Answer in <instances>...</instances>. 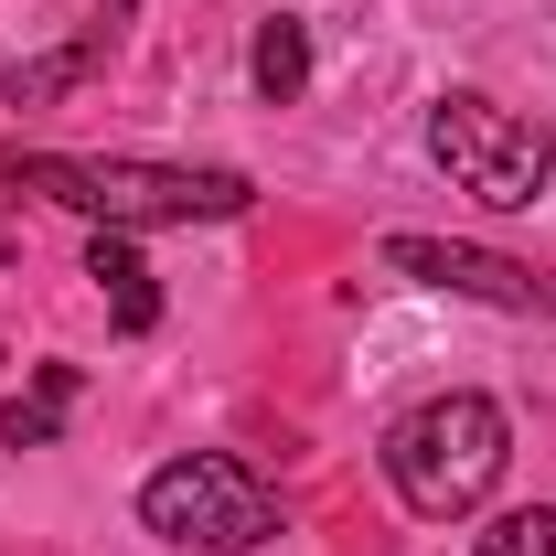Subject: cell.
Masks as SVG:
<instances>
[{"instance_id":"cell-6","label":"cell","mask_w":556,"mask_h":556,"mask_svg":"<svg viewBox=\"0 0 556 556\" xmlns=\"http://www.w3.org/2000/svg\"><path fill=\"white\" fill-rule=\"evenodd\" d=\"M86 278L108 289L118 332H150V321H161V289H150V268H139V247H129V236H108V225H97V247H86Z\"/></svg>"},{"instance_id":"cell-8","label":"cell","mask_w":556,"mask_h":556,"mask_svg":"<svg viewBox=\"0 0 556 556\" xmlns=\"http://www.w3.org/2000/svg\"><path fill=\"white\" fill-rule=\"evenodd\" d=\"M75 386H86L75 364H43V375H33V396H22V407H0V450H54V439H65Z\"/></svg>"},{"instance_id":"cell-10","label":"cell","mask_w":556,"mask_h":556,"mask_svg":"<svg viewBox=\"0 0 556 556\" xmlns=\"http://www.w3.org/2000/svg\"><path fill=\"white\" fill-rule=\"evenodd\" d=\"M97 22H108V33H118V22H129V0H97Z\"/></svg>"},{"instance_id":"cell-3","label":"cell","mask_w":556,"mask_h":556,"mask_svg":"<svg viewBox=\"0 0 556 556\" xmlns=\"http://www.w3.org/2000/svg\"><path fill=\"white\" fill-rule=\"evenodd\" d=\"M428 161L471 193V204H503L525 214L535 193L556 182V139L525 118V108H503L482 86H450V97H428Z\"/></svg>"},{"instance_id":"cell-9","label":"cell","mask_w":556,"mask_h":556,"mask_svg":"<svg viewBox=\"0 0 556 556\" xmlns=\"http://www.w3.org/2000/svg\"><path fill=\"white\" fill-rule=\"evenodd\" d=\"M482 556H556V503H525L482 535Z\"/></svg>"},{"instance_id":"cell-7","label":"cell","mask_w":556,"mask_h":556,"mask_svg":"<svg viewBox=\"0 0 556 556\" xmlns=\"http://www.w3.org/2000/svg\"><path fill=\"white\" fill-rule=\"evenodd\" d=\"M247 75H257V97H268V108H289V97L311 86V22H300V11H268V22H257V43H247Z\"/></svg>"},{"instance_id":"cell-4","label":"cell","mask_w":556,"mask_h":556,"mask_svg":"<svg viewBox=\"0 0 556 556\" xmlns=\"http://www.w3.org/2000/svg\"><path fill=\"white\" fill-rule=\"evenodd\" d=\"M139 525L161 535V546H204V556H247L278 535V492L247 471V460H225V450H193V460H161L150 482H139Z\"/></svg>"},{"instance_id":"cell-2","label":"cell","mask_w":556,"mask_h":556,"mask_svg":"<svg viewBox=\"0 0 556 556\" xmlns=\"http://www.w3.org/2000/svg\"><path fill=\"white\" fill-rule=\"evenodd\" d=\"M503 460H514V439H503V407L471 396V386H450V396H428L386 428V482L407 514L428 525H450V514H482L492 482H503Z\"/></svg>"},{"instance_id":"cell-1","label":"cell","mask_w":556,"mask_h":556,"mask_svg":"<svg viewBox=\"0 0 556 556\" xmlns=\"http://www.w3.org/2000/svg\"><path fill=\"white\" fill-rule=\"evenodd\" d=\"M0 182L86 214L108 236H139V225H236L257 204V182L225 172V161H65V150H11Z\"/></svg>"},{"instance_id":"cell-5","label":"cell","mask_w":556,"mask_h":556,"mask_svg":"<svg viewBox=\"0 0 556 556\" xmlns=\"http://www.w3.org/2000/svg\"><path fill=\"white\" fill-rule=\"evenodd\" d=\"M386 268L417 278V289H450V300H492V311H546L556 321V278L514 268V257H492V247H450V236H386Z\"/></svg>"}]
</instances>
